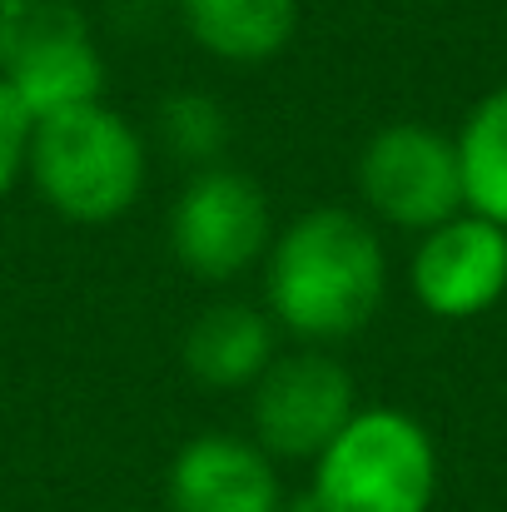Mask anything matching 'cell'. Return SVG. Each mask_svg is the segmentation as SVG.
I'll list each match as a JSON object with an SVG mask.
<instances>
[{
  "label": "cell",
  "instance_id": "cell-1",
  "mask_svg": "<svg viewBox=\"0 0 507 512\" xmlns=\"http://www.w3.org/2000/svg\"><path fill=\"white\" fill-rule=\"evenodd\" d=\"M259 269L269 319L309 348L358 339L388 299V249L348 204H314L279 224Z\"/></svg>",
  "mask_w": 507,
  "mask_h": 512
},
{
  "label": "cell",
  "instance_id": "cell-2",
  "mask_svg": "<svg viewBox=\"0 0 507 512\" xmlns=\"http://www.w3.org/2000/svg\"><path fill=\"white\" fill-rule=\"evenodd\" d=\"M25 179L65 224H115L150 184V140L105 100L35 120Z\"/></svg>",
  "mask_w": 507,
  "mask_h": 512
},
{
  "label": "cell",
  "instance_id": "cell-3",
  "mask_svg": "<svg viewBox=\"0 0 507 512\" xmlns=\"http://www.w3.org/2000/svg\"><path fill=\"white\" fill-rule=\"evenodd\" d=\"M443 483L433 433L388 403L358 408L314 458L309 512H433Z\"/></svg>",
  "mask_w": 507,
  "mask_h": 512
},
{
  "label": "cell",
  "instance_id": "cell-4",
  "mask_svg": "<svg viewBox=\"0 0 507 512\" xmlns=\"http://www.w3.org/2000/svg\"><path fill=\"white\" fill-rule=\"evenodd\" d=\"M105 75L80 0H0V80L35 120L105 100Z\"/></svg>",
  "mask_w": 507,
  "mask_h": 512
},
{
  "label": "cell",
  "instance_id": "cell-5",
  "mask_svg": "<svg viewBox=\"0 0 507 512\" xmlns=\"http://www.w3.org/2000/svg\"><path fill=\"white\" fill-rule=\"evenodd\" d=\"M274 199L239 165L184 174L169 204V254L199 284H229L264 264L274 244Z\"/></svg>",
  "mask_w": 507,
  "mask_h": 512
},
{
  "label": "cell",
  "instance_id": "cell-6",
  "mask_svg": "<svg viewBox=\"0 0 507 512\" xmlns=\"http://www.w3.org/2000/svg\"><path fill=\"white\" fill-rule=\"evenodd\" d=\"M353 184L378 224L408 234H428L468 209L453 135L423 120H393L373 130L358 150Z\"/></svg>",
  "mask_w": 507,
  "mask_h": 512
},
{
  "label": "cell",
  "instance_id": "cell-7",
  "mask_svg": "<svg viewBox=\"0 0 507 512\" xmlns=\"http://www.w3.org/2000/svg\"><path fill=\"white\" fill-rule=\"evenodd\" d=\"M358 383L334 348L299 343L249 388V438L274 463H314L358 413Z\"/></svg>",
  "mask_w": 507,
  "mask_h": 512
},
{
  "label": "cell",
  "instance_id": "cell-8",
  "mask_svg": "<svg viewBox=\"0 0 507 512\" xmlns=\"http://www.w3.org/2000/svg\"><path fill=\"white\" fill-rule=\"evenodd\" d=\"M408 289L418 309L443 324L488 314L507 294V229L463 209L448 224L418 234L408 259Z\"/></svg>",
  "mask_w": 507,
  "mask_h": 512
},
{
  "label": "cell",
  "instance_id": "cell-9",
  "mask_svg": "<svg viewBox=\"0 0 507 512\" xmlns=\"http://www.w3.org/2000/svg\"><path fill=\"white\" fill-rule=\"evenodd\" d=\"M174 512H284L279 463L244 433H199L169 463Z\"/></svg>",
  "mask_w": 507,
  "mask_h": 512
},
{
  "label": "cell",
  "instance_id": "cell-10",
  "mask_svg": "<svg viewBox=\"0 0 507 512\" xmlns=\"http://www.w3.org/2000/svg\"><path fill=\"white\" fill-rule=\"evenodd\" d=\"M279 324L269 319L264 304H249V299H214L209 309H199L184 329L179 343V358H184V373L199 383V388H214V393H249L269 363L284 353L279 348Z\"/></svg>",
  "mask_w": 507,
  "mask_h": 512
},
{
  "label": "cell",
  "instance_id": "cell-11",
  "mask_svg": "<svg viewBox=\"0 0 507 512\" xmlns=\"http://www.w3.org/2000/svg\"><path fill=\"white\" fill-rule=\"evenodd\" d=\"M179 30L219 65H269L294 45L299 0H169Z\"/></svg>",
  "mask_w": 507,
  "mask_h": 512
},
{
  "label": "cell",
  "instance_id": "cell-12",
  "mask_svg": "<svg viewBox=\"0 0 507 512\" xmlns=\"http://www.w3.org/2000/svg\"><path fill=\"white\" fill-rule=\"evenodd\" d=\"M453 145H458V174H463L468 214H483V219L507 229V85L488 90L468 110Z\"/></svg>",
  "mask_w": 507,
  "mask_h": 512
},
{
  "label": "cell",
  "instance_id": "cell-13",
  "mask_svg": "<svg viewBox=\"0 0 507 512\" xmlns=\"http://www.w3.org/2000/svg\"><path fill=\"white\" fill-rule=\"evenodd\" d=\"M155 140L189 174L209 170V165H229L234 115L209 90H169L155 110Z\"/></svg>",
  "mask_w": 507,
  "mask_h": 512
},
{
  "label": "cell",
  "instance_id": "cell-14",
  "mask_svg": "<svg viewBox=\"0 0 507 512\" xmlns=\"http://www.w3.org/2000/svg\"><path fill=\"white\" fill-rule=\"evenodd\" d=\"M30 135H35V115H30V110L20 105V95L0 80V204H5L10 189L25 179Z\"/></svg>",
  "mask_w": 507,
  "mask_h": 512
},
{
  "label": "cell",
  "instance_id": "cell-15",
  "mask_svg": "<svg viewBox=\"0 0 507 512\" xmlns=\"http://www.w3.org/2000/svg\"><path fill=\"white\" fill-rule=\"evenodd\" d=\"M304 512H309V508H304Z\"/></svg>",
  "mask_w": 507,
  "mask_h": 512
}]
</instances>
